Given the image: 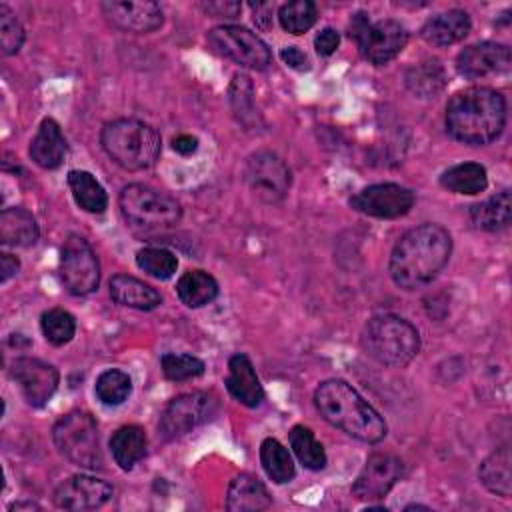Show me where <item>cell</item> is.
Instances as JSON below:
<instances>
[{
    "label": "cell",
    "instance_id": "2",
    "mask_svg": "<svg viewBox=\"0 0 512 512\" xmlns=\"http://www.w3.org/2000/svg\"><path fill=\"white\" fill-rule=\"evenodd\" d=\"M444 122L454 140L470 146L488 144L504 130L506 100L494 88H464L448 100Z\"/></svg>",
    "mask_w": 512,
    "mask_h": 512
},
{
    "label": "cell",
    "instance_id": "44",
    "mask_svg": "<svg viewBox=\"0 0 512 512\" xmlns=\"http://www.w3.org/2000/svg\"><path fill=\"white\" fill-rule=\"evenodd\" d=\"M370 24H372V22L368 20V14H366V12H356V14L350 18L348 32H350V36L356 40V44L364 38V34L368 32Z\"/></svg>",
    "mask_w": 512,
    "mask_h": 512
},
{
    "label": "cell",
    "instance_id": "46",
    "mask_svg": "<svg viewBox=\"0 0 512 512\" xmlns=\"http://www.w3.org/2000/svg\"><path fill=\"white\" fill-rule=\"evenodd\" d=\"M20 268V260L12 254H0V270H2V282H8Z\"/></svg>",
    "mask_w": 512,
    "mask_h": 512
},
{
    "label": "cell",
    "instance_id": "33",
    "mask_svg": "<svg viewBox=\"0 0 512 512\" xmlns=\"http://www.w3.org/2000/svg\"><path fill=\"white\" fill-rule=\"evenodd\" d=\"M290 446L300 460V464L308 470H322L326 466V452L322 444L314 438V432L302 424L290 430Z\"/></svg>",
    "mask_w": 512,
    "mask_h": 512
},
{
    "label": "cell",
    "instance_id": "8",
    "mask_svg": "<svg viewBox=\"0 0 512 512\" xmlns=\"http://www.w3.org/2000/svg\"><path fill=\"white\" fill-rule=\"evenodd\" d=\"M60 278L64 288L74 296H88L100 284V264L80 234H70L60 250Z\"/></svg>",
    "mask_w": 512,
    "mask_h": 512
},
{
    "label": "cell",
    "instance_id": "15",
    "mask_svg": "<svg viewBox=\"0 0 512 512\" xmlns=\"http://www.w3.org/2000/svg\"><path fill=\"white\" fill-rule=\"evenodd\" d=\"M112 486L106 480L88 474H76L54 490V504L62 510H94L112 498Z\"/></svg>",
    "mask_w": 512,
    "mask_h": 512
},
{
    "label": "cell",
    "instance_id": "9",
    "mask_svg": "<svg viewBox=\"0 0 512 512\" xmlns=\"http://www.w3.org/2000/svg\"><path fill=\"white\" fill-rule=\"evenodd\" d=\"M208 42L220 56L252 70H264L272 60L266 42L244 26H216L208 32Z\"/></svg>",
    "mask_w": 512,
    "mask_h": 512
},
{
    "label": "cell",
    "instance_id": "35",
    "mask_svg": "<svg viewBox=\"0 0 512 512\" xmlns=\"http://www.w3.org/2000/svg\"><path fill=\"white\" fill-rule=\"evenodd\" d=\"M136 264L140 270H144L148 276L158 280H168L174 276L178 268V258L174 252L160 248V246H146L136 252Z\"/></svg>",
    "mask_w": 512,
    "mask_h": 512
},
{
    "label": "cell",
    "instance_id": "29",
    "mask_svg": "<svg viewBox=\"0 0 512 512\" xmlns=\"http://www.w3.org/2000/svg\"><path fill=\"white\" fill-rule=\"evenodd\" d=\"M68 186L76 204L90 214H102L108 208V194L102 184L86 170H70Z\"/></svg>",
    "mask_w": 512,
    "mask_h": 512
},
{
    "label": "cell",
    "instance_id": "19",
    "mask_svg": "<svg viewBox=\"0 0 512 512\" xmlns=\"http://www.w3.org/2000/svg\"><path fill=\"white\" fill-rule=\"evenodd\" d=\"M226 388L234 400L248 408H256L264 400V388L246 354H234L228 360Z\"/></svg>",
    "mask_w": 512,
    "mask_h": 512
},
{
    "label": "cell",
    "instance_id": "20",
    "mask_svg": "<svg viewBox=\"0 0 512 512\" xmlns=\"http://www.w3.org/2000/svg\"><path fill=\"white\" fill-rule=\"evenodd\" d=\"M66 138L56 120L44 118L30 142V158L44 170L58 168L66 158Z\"/></svg>",
    "mask_w": 512,
    "mask_h": 512
},
{
    "label": "cell",
    "instance_id": "1",
    "mask_svg": "<svg viewBox=\"0 0 512 512\" xmlns=\"http://www.w3.org/2000/svg\"><path fill=\"white\" fill-rule=\"evenodd\" d=\"M452 254V238L440 224L410 228L394 244L390 254V276L402 290H416L432 282Z\"/></svg>",
    "mask_w": 512,
    "mask_h": 512
},
{
    "label": "cell",
    "instance_id": "30",
    "mask_svg": "<svg viewBox=\"0 0 512 512\" xmlns=\"http://www.w3.org/2000/svg\"><path fill=\"white\" fill-rule=\"evenodd\" d=\"M470 218L482 230H488V232L504 230L512 220L510 192L502 190V192L490 196L488 200L474 204L470 208Z\"/></svg>",
    "mask_w": 512,
    "mask_h": 512
},
{
    "label": "cell",
    "instance_id": "31",
    "mask_svg": "<svg viewBox=\"0 0 512 512\" xmlns=\"http://www.w3.org/2000/svg\"><path fill=\"white\" fill-rule=\"evenodd\" d=\"M440 184L450 192L474 196V194H480L486 190L488 174L482 164L464 162V164H456V166L448 168L440 176Z\"/></svg>",
    "mask_w": 512,
    "mask_h": 512
},
{
    "label": "cell",
    "instance_id": "43",
    "mask_svg": "<svg viewBox=\"0 0 512 512\" xmlns=\"http://www.w3.org/2000/svg\"><path fill=\"white\" fill-rule=\"evenodd\" d=\"M280 58L284 60L286 66L294 68V70H308L310 68V62H308V56L298 48V46H286L282 48L280 52Z\"/></svg>",
    "mask_w": 512,
    "mask_h": 512
},
{
    "label": "cell",
    "instance_id": "7",
    "mask_svg": "<svg viewBox=\"0 0 512 512\" xmlns=\"http://www.w3.org/2000/svg\"><path fill=\"white\" fill-rule=\"evenodd\" d=\"M58 452L80 468H100L102 452L98 440V424L88 412H68L52 428Z\"/></svg>",
    "mask_w": 512,
    "mask_h": 512
},
{
    "label": "cell",
    "instance_id": "24",
    "mask_svg": "<svg viewBox=\"0 0 512 512\" xmlns=\"http://www.w3.org/2000/svg\"><path fill=\"white\" fill-rule=\"evenodd\" d=\"M110 296L116 304L136 310H154L162 298L156 288L150 284L128 276V274H116L110 278Z\"/></svg>",
    "mask_w": 512,
    "mask_h": 512
},
{
    "label": "cell",
    "instance_id": "16",
    "mask_svg": "<svg viewBox=\"0 0 512 512\" xmlns=\"http://www.w3.org/2000/svg\"><path fill=\"white\" fill-rule=\"evenodd\" d=\"M100 10L116 28L134 34L154 32L164 22L162 8L148 0H108L100 4Z\"/></svg>",
    "mask_w": 512,
    "mask_h": 512
},
{
    "label": "cell",
    "instance_id": "23",
    "mask_svg": "<svg viewBox=\"0 0 512 512\" xmlns=\"http://www.w3.org/2000/svg\"><path fill=\"white\" fill-rule=\"evenodd\" d=\"M40 236L36 218L22 206L4 208L0 212V242L12 248H28Z\"/></svg>",
    "mask_w": 512,
    "mask_h": 512
},
{
    "label": "cell",
    "instance_id": "34",
    "mask_svg": "<svg viewBox=\"0 0 512 512\" xmlns=\"http://www.w3.org/2000/svg\"><path fill=\"white\" fill-rule=\"evenodd\" d=\"M132 392V380L126 372L110 368L104 370L98 378H96V386H94V394L96 398L106 404V406H118L124 400H128Z\"/></svg>",
    "mask_w": 512,
    "mask_h": 512
},
{
    "label": "cell",
    "instance_id": "41",
    "mask_svg": "<svg viewBox=\"0 0 512 512\" xmlns=\"http://www.w3.org/2000/svg\"><path fill=\"white\" fill-rule=\"evenodd\" d=\"M338 44H340V36H338V32H336L334 28H324V30H320V32L316 34V38H314V48H316V52H318L320 56H330V54H334L336 48H338Z\"/></svg>",
    "mask_w": 512,
    "mask_h": 512
},
{
    "label": "cell",
    "instance_id": "12",
    "mask_svg": "<svg viewBox=\"0 0 512 512\" xmlns=\"http://www.w3.org/2000/svg\"><path fill=\"white\" fill-rule=\"evenodd\" d=\"M350 206L374 218H400L414 206V192L400 184H372L350 198Z\"/></svg>",
    "mask_w": 512,
    "mask_h": 512
},
{
    "label": "cell",
    "instance_id": "45",
    "mask_svg": "<svg viewBox=\"0 0 512 512\" xmlns=\"http://www.w3.org/2000/svg\"><path fill=\"white\" fill-rule=\"evenodd\" d=\"M172 148L182 156H190L198 150V138H194L190 134H180L172 140Z\"/></svg>",
    "mask_w": 512,
    "mask_h": 512
},
{
    "label": "cell",
    "instance_id": "5",
    "mask_svg": "<svg viewBox=\"0 0 512 512\" xmlns=\"http://www.w3.org/2000/svg\"><path fill=\"white\" fill-rule=\"evenodd\" d=\"M364 352L386 366H406L420 350L416 326L396 314L372 316L362 332Z\"/></svg>",
    "mask_w": 512,
    "mask_h": 512
},
{
    "label": "cell",
    "instance_id": "3",
    "mask_svg": "<svg viewBox=\"0 0 512 512\" xmlns=\"http://www.w3.org/2000/svg\"><path fill=\"white\" fill-rule=\"evenodd\" d=\"M320 416L348 436L376 444L386 436L384 418L344 380H324L314 392Z\"/></svg>",
    "mask_w": 512,
    "mask_h": 512
},
{
    "label": "cell",
    "instance_id": "48",
    "mask_svg": "<svg viewBox=\"0 0 512 512\" xmlns=\"http://www.w3.org/2000/svg\"><path fill=\"white\" fill-rule=\"evenodd\" d=\"M404 510H428V506H422V504H408Z\"/></svg>",
    "mask_w": 512,
    "mask_h": 512
},
{
    "label": "cell",
    "instance_id": "18",
    "mask_svg": "<svg viewBox=\"0 0 512 512\" xmlns=\"http://www.w3.org/2000/svg\"><path fill=\"white\" fill-rule=\"evenodd\" d=\"M408 44L406 28L396 20H380L370 24L364 38L358 42L366 60L384 66L394 60Z\"/></svg>",
    "mask_w": 512,
    "mask_h": 512
},
{
    "label": "cell",
    "instance_id": "39",
    "mask_svg": "<svg viewBox=\"0 0 512 512\" xmlns=\"http://www.w3.org/2000/svg\"><path fill=\"white\" fill-rule=\"evenodd\" d=\"M0 42L4 54H16L24 44L22 24L4 4L0 6Z\"/></svg>",
    "mask_w": 512,
    "mask_h": 512
},
{
    "label": "cell",
    "instance_id": "13",
    "mask_svg": "<svg viewBox=\"0 0 512 512\" xmlns=\"http://www.w3.org/2000/svg\"><path fill=\"white\" fill-rule=\"evenodd\" d=\"M10 374L16 380L24 400L34 408L44 406L54 396L60 380L58 370L52 364L32 356L16 358L12 362Z\"/></svg>",
    "mask_w": 512,
    "mask_h": 512
},
{
    "label": "cell",
    "instance_id": "32",
    "mask_svg": "<svg viewBox=\"0 0 512 512\" xmlns=\"http://www.w3.org/2000/svg\"><path fill=\"white\" fill-rule=\"evenodd\" d=\"M260 462L266 472V476L276 482L284 484L290 482L296 474L294 460L284 444H280L276 438H266L260 444Z\"/></svg>",
    "mask_w": 512,
    "mask_h": 512
},
{
    "label": "cell",
    "instance_id": "25",
    "mask_svg": "<svg viewBox=\"0 0 512 512\" xmlns=\"http://www.w3.org/2000/svg\"><path fill=\"white\" fill-rule=\"evenodd\" d=\"M146 448H148L146 432L136 424L118 428L110 438L112 458L122 470H132L146 456Z\"/></svg>",
    "mask_w": 512,
    "mask_h": 512
},
{
    "label": "cell",
    "instance_id": "38",
    "mask_svg": "<svg viewBox=\"0 0 512 512\" xmlns=\"http://www.w3.org/2000/svg\"><path fill=\"white\" fill-rule=\"evenodd\" d=\"M160 368H162V374L172 382H184L204 374V362L192 354L166 352L160 358Z\"/></svg>",
    "mask_w": 512,
    "mask_h": 512
},
{
    "label": "cell",
    "instance_id": "40",
    "mask_svg": "<svg viewBox=\"0 0 512 512\" xmlns=\"http://www.w3.org/2000/svg\"><path fill=\"white\" fill-rule=\"evenodd\" d=\"M230 100L232 106L236 110V114L240 116L242 122H246V114H252V84L250 78L238 74L234 76L232 88H230Z\"/></svg>",
    "mask_w": 512,
    "mask_h": 512
},
{
    "label": "cell",
    "instance_id": "36",
    "mask_svg": "<svg viewBox=\"0 0 512 512\" xmlns=\"http://www.w3.org/2000/svg\"><path fill=\"white\" fill-rule=\"evenodd\" d=\"M40 328L44 338L54 346L68 344L76 334V320L68 310L52 308L42 314Z\"/></svg>",
    "mask_w": 512,
    "mask_h": 512
},
{
    "label": "cell",
    "instance_id": "21",
    "mask_svg": "<svg viewBox=\"0 0 512 512\" xmlns=\"http://www.w3.org/2000/svg\"><path fill=\"white\" fill-rule=\"evenodd\" d=\"M470 16L464 10L440 12L426 20L422 26V38L434 46H450L464 40L470 32Z\"/></svg>",
    "mask_w": 512,
    "mask_h": 512
},
{
    "label": "cell",
    "instance_id": "17",
    "mask_svg": "<svg viewBox=\"0 0 512 512\" xmlns=\"http://www.w3.org/2000/svg\"><path fill=\"white\" fill-rule=\"evenodd\" d=\"M510 48L500 42H478L456 56V70L464 78H486L510 70Z\"/></svg>",
    "mask_w": 512,
    "mask_h": 512
},
{
    "label": "cell",
    "instance_id": "42",
    "mask_svg": "<svg viewBox=\"0 0 512 512\" xmlns=\"http://www.w3.org/2000/svg\"><path fill=\"white\" fill-rule=\"evenodd\" d=\"M202 10L216 18H236L240 12V2H232V0L202 2Z\"/></svg>",
    "mask_w": 512,
    "mask_h": 512
},
{
    "label": "cell",
    "instance_id": "6",
    "mask_svg": "<svg viewBox=\"0 0 512 512\" xmlns=\"http://www.w3.org/2000/svg\"><path fill=\"white\" fill-rule=\"evenodd\" d=\"M118 204L128 226L142 232L172 228L182 218V206L174 196L144 184L124 186Z\"/></svg>",
    "mask_w": 512,
    "mask_h": 512
},
{
    "label": "cell",
    "instance_id": "28",
    "mask_svg": "<svg viewBox=\"0 0 512 512\" xmlns=\"http://www.w3.org/2000/svg\"><path fill=\"white\" fill-rule=\"evenodd\" d=\"M404 80L412 94L420 98H434L446 86V72L440 60L426 58L418 64H412Z\"/></svg>",
    "mask_w": 512,
    "mask_h": 512
},
{
    "label": "cell",
    "instance_id": "14",
    "mask_svg": "<svg viewBox=\"0 0 512 512\" xmlns=\"http://www.w3.org/2000/svg\"><path fill=\"white\" fill-rule=\"evenodd\" d=\"M404 464L398 456L386 452H374L368 456L364 468L352 484V494L358 500L384 498L392 486L402 478Z\"/></svg>",
    "mask_w": 512,
    "mask_h": 512
},
{
    "label": "cell",
    "instance_id": "27",
    "mask_svg": "<svg viewBox=\"0 0 512 512\" xmlns=\"http://www.w3.org/2000/svg\"><path fill=\"white\" fill-rule=\"evenodd\" d=\"M176 294L184 306L200 308L218 296V282L204 270H188L178 278Z\"/></svg>",
    "mask_w": 512,
    "mask_h": 512
},
{
    "label": "cell",
    "instance_id": "26",
    "mask_svg": "<svg viewBox=\"0 0 512 512\" xmlns=\"http://www.w3.org/2000/svg\"><path fill=\"white\" fill-rule=\"evenodd\" d=\"M512 458H510V448L500 446L492 454H488L480 468H478V478L480 482L496 496L508 498L512 492V470H510Z\"/></svg>",
    "mask_w": 512,
    "mask_h": 512
},
{
    "label": "cell",
    "instance_id": "4",
    "mask_svg": "<svg viewBox=\"0 0 512 512\" xmlns=\"http://www.w3.org/2000/svg\"><path fill=\"white\" fill-rule=\"evenodd\" d=\"M104 152L124 170L136 172L150 168L162 150L160 134L136 118H118L100 132Z\"/></svg>",
    "mask_w": 512,
    "mask_h": 512
},
{
    "label": "cell",
    "instance_id": "10",
    "mask_svg": "<svg viewBox=\"0 0 512 512\" xmlns=\"http://www.w3.org/2000/svg\"><path fill=\"white\" fill-rule=\"evenodd\" d=\"M216 410V400L208 392H186L168 402L160 414L158 434L162 440L170 442L186 436L194 428L202 426L212 418Z\"/></svg>",
    "mask_w": 512,
    "mask_h": 512
},
{
    "label": "cell",
    "instance_id": "37",
    "mask_svg": "<svg viewBox=\"0 0 512 512\" xmlns=\"http://www.w3.org/2000/svg\"><path fill=\"white\" fill-rule=\"evenodd\" d=\"M280 26L290 34H304L316 22V4L310 0H294L278 10Z\"/></svg>",
    "mask_w": 512,
    "mask_h": 512
},
{
    "label": "cell",
    "instance_id": "47",
    "mask_svg": "<svg viewBox=\"0 0 512 512\" xmlns=\"http://www.w3.org/2000/svg\"><path fill=\"white\" fill-rule=\"evenodd\" d=\"M22 508H28V510H38L40 506H38V504H34V502H14V504L10 506V510H22Z\"/></svg>",
    "mask_w": 512,
    "mask_h": 512
},
{
    "label": "cell",
    "instance_id": "11",
    "mask_svg": "<svg viewBox=\"0 0 512 512\" xmlns=\"http://www.w3.org/2000/svg\"><path fill=\"white\" fill-rule=\"evenodd\" d=\"M244 182L258 200L276 204L288 194L290 170L278 154L258 150L250 154L244 164Z\"/></svg>",
    "mask_w": 512,
    "mask_h": 512
},
{
    "label": "cell",
    "instance_id": "22",
    "mask_svg": "<svg viewBox=\"0 0 512 512\" xmlns=\"http://www.w3.org/2000/svg\"><path fill=\"white\" fill-rule=\"evenodd\" d=\"M270 504V494L256 476L238 474L232 478L226 494V508L230 512H258L270 508Z\"/></svg>",
    "mask_w": 512,
    "mask_h": 512
}]
</instances>
